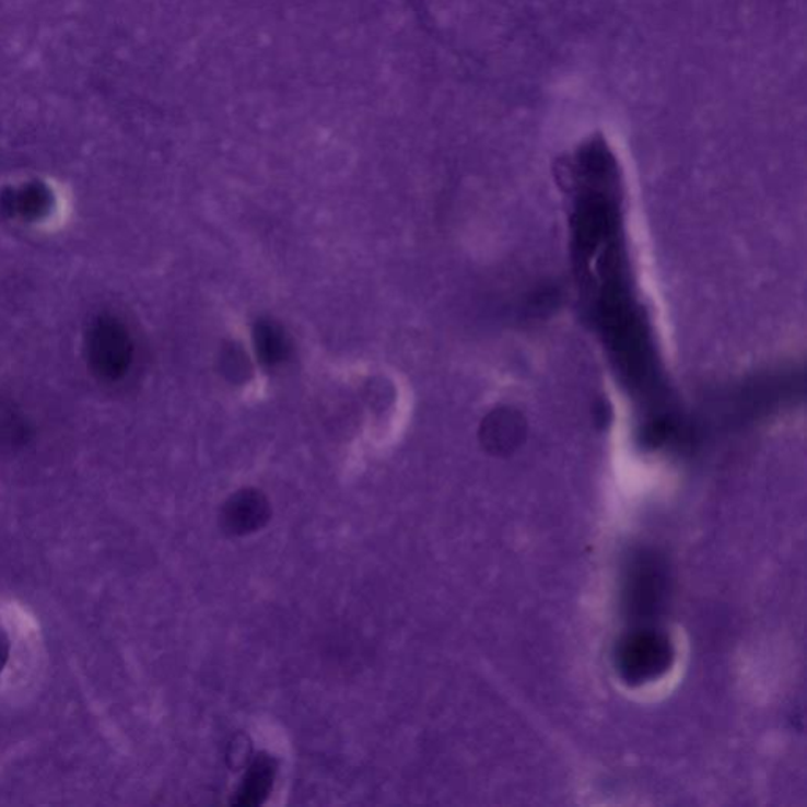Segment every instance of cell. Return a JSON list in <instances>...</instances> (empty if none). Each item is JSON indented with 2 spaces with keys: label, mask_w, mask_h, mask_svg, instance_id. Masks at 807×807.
<instances>
[{
  "label": "cell",
  "mask_w": 807,
  "mask_h": 807,
  "mask_svg": "<svg viewBox=\"0 0 807 807\" xmlns=\"http://www.w3.org/2000/svg\"><path fill=\"white\" fill-rule=\"evenodd\" d=\"M573 248L578 283L593 319L627 387L646 406L663 402V382L652 337L633 295L620 217V177L585 173L571 178Z\"/></svg>",
  "instance_id": "1"
},
{
  "label": "cell",
  "mask_w": 807,
  "mask_h": 807,
  "mask_svg": "<svg viewBox=\"0 0 807 807\" xmlns=\"http://www.w3.org/2000/svg\"><path fill=\"white\" fill-rule=\"evenodd\" d=\"M270 503L257 489H242L232 494L221 510V525L231 535H248L270 519Z\"/></svg>",
  "instance_id": "2"
},
{
  "label": "cell",
  "mask_w": 807,
  "mask_h": 807,
  "mask_svg": "<svg viewBox=\"0 0 807 807\" xmlns=\"http://www.w3.org/2000/svg\"><path fill=\"white\" fill-rule=\"evenodd\" d=\"M669 658V645L658 635H634L620 653L621 670L631 680H646L658 670L666 669Z\"/></svg>",
  "instance_id": "3"
},
{
  "label": "cell",
  "mask_w": 807,
  "mask_h": 807,
  "mask_svg": "<svg viewBox=\"0 0 807 807\" xmlns=\"http://www.w3.org/2000/svg\"><path fill=\"white\" fill-rule=\"evenodd\" d=\"M277 773L278 763L274 757L266 752L259 753L246 770L241 787L235 794L234 805H262L264 799L270 795Z\"/></svg>",
  "instance_id": "4"
},
{
  "label": "cell",
  "mask_w": 807,
  "mask_h": 807,
  "mask_svg": "<svg viewBox=\"0 0 807 807\" xmlns=\"http://www.w3.org/2000/svg\"><path fill=\"white\" fill-rule=\"evenodd\" d=\"M253 342L257 359L264 366H280L291 356V339L284 328L273 319L257 320L253 327Z\"/></svg>",
  "instance_id": "5"
},
{
  "label": "cell",
  "mask_w": 807,
  "mask_h": 807,
  "mask_svg": "<svg viewBox=\"0 0 807 807\" xmlns=\"http://www.w3.org/2000/svg\"><path fill=\"white\" fill-rule=\"evenodd\" d=\"M221 373L224 374L232 384H245L253 374L252 362L241 346L231 342L230 346L221 352Z\"/></svg>",
  "instance_id": "6"
}]
</instances>
